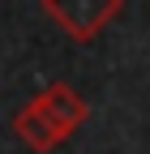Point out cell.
I'll use <instances>...</instances> for the list:
<instances>
[{
    "mask_svg": "<svg viewBox=\"0 0 150 154\" xmlns=\"http://www.w3.org/2000/svg\"><path fill=\"white\" fill-rule=\"evenodd\" d=\"M86 116H90V107H86V99L77 90L64 86V82H52L47 90H39L13 116V133L34 154H47V150L60 146L69 133H77V124H86Z\"/></svg>",
    "mask_w": 150,
    "mask_h": 154,
    "instance_id": "1",
    "label": "cell"
},
{
    "mask_svg": "<svg viewBox=\"0 0 150 154\" xmlns=\"http://www.w3.org/2000/svg\"><path fill=\"white\" fill-rule=\"evenodd\" d=\"M39 5L73 43H90L103 26H111L120 17L124 0H39Z\"/></svg>",
    "mask_w": 150,
    "mask_h": 154,
    "instance_id": "2",
    "label": "cell"
}]
</instances>
